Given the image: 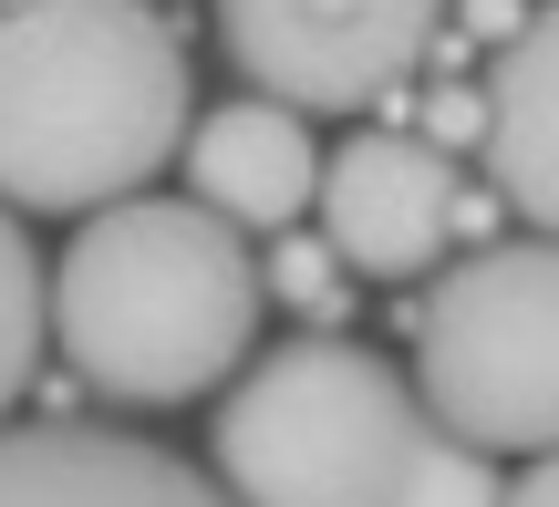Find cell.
Returning a JSON list of instances; mask_svg holds the SVG:
<instances>
[{"instance_id": "cell-1", "label": "cell", "mask_w": 559, "mask_h": 507, "mask_svg": "<svg viewBox=\"0 0 559 507\" xmlns=\"http://www.w3.org/2000/svg\"><path fill=\"white\" fill-rule=\"evenodd\" d=\"M207 487L228 507H498L508 476L456 446L383 352L311 331L218 394Z\"/></svg>"}, {"instance_id": "cell-2", "label": "cell", "mask_w": 559, "mask_h": 507, "mask_svg": "<svg viewBox=\"0 0 559 507\" xmlns=\"http://www.w3.org/2000/svg\"><path fill=\"white\" fill-rule=\"evenodd\" d=\"M187 145V52L145 0H0V207L94 218Z\"/></svg>"}, {"instance_id": "cell-3", "label": "cell", "mask_w": 559, "mask_h": 507, "mask_svg": "<svg viewBox=\"0 0 559 507\" xmlns=\"http://www.w3.org/2000/svg\"><path fill=\"white\" fill-rule=\"evenodd\" d=\"M260 259L198 197H124L52 259V352L115 405H198L239 384L260 342Z\"/></svg>"}, {"instance_id": "cell-4", "label": "cell", "mask_w": 559, "mask_h": 507, "mask_svg": "<svg viewBox=\"0 0 559 507\" xmlns=\"http://www.w3.org/2000/svg\"><path fill=\"white\" fill-rule=\"evenodd\" d=\"M456 446L559 456V239H487L415 311V373Z\"/></svg>"}, {"instance_id": "cell-5", "label": "cell", "mask_w": 559, "mask_h": 507, "mask_svg": "<svg viewBox=\"0 0 559 507\" xmlns=\"http://www.w3.org/2000/svg\"><path fill=\"white\" fill-rule=\"evenodd\" d=\"M436 21L445 0H218V41L249 94L290 104L300 124L383 104L436 52Z\"/></svg>"}, {"instance_id": "cell-6", "label": "cell", "mask_w": 559, "mask_h": 507, "mask_svg": "<svg viewBox=\"0 0 559 507\" xmlns=\"http://www.w3.org/2000/svg\"><path fill=\"white\" fill-rule=\"evenodd\" d=\"M321 249L362 280H415L456 239V166L425 135H353L321 156Z\"/></svg>"}, {"instance_id": "cell-7", "label": "cell", "mask_w": 559, "mask_h": 507, "mask_svg": "<svg viewBox=\"0 0 559 507\" xmlns=\"http://www.w3.org/2000/svg\"><path fill=\"white\" fill-rule=\"evenodd\" d=\"M0 507H228V497L145 435L41 414V425H0Z\"/></svg>"}, {"instance_id": "cell-8", "label": "cell", "mask_w": 559, "mask_h": 507, "mask_svg": "<svg viewBox=\"0 0 559 507\" xmlns=\"http://www.w3.org/2000/svg\"><path fill=\"white\" fill-rule=\"evenodd\" d=\"M177 156H187V197H198L207 218H228L239 239L249 228H260V239H290V228L311 218V197H321L311 124H300L290 104H260V94L198 114Z\"/></svg>"}, {"instance_id": "cell-9", "label": "cell", "mask_w": 559, "mask_h": 507, "mask_svg": "<svg viewBox=\"0 0 559 507\" xmlns=\"http://www.w3.org/2000/svg\"><path fill=\"white\" fill-rule=\"evenodd\" d=\"M487 186H498V207H519L539 239H559V0L549 11H528L519 32L487 52Z\"/></svg>"}, {"instance_id": "cell-10", "label": "cell", "mask_w": 559, "mask_h": 507, "mask_svg": "<svg viewBox=\"0 0 559 507\" xmlns=\"http://www.w3.org/2000/svg\"><path fill=\"white\" fill-rule=\"evenodd\" d=\"M41 342H52V269L32 259V228L0 207V425H11V405L32 394Z\"/></svg>"}, {"instance_id": "cell-11", "label": "cell", "mask_w": 559, "mask_h": 507, "mask_svg": "<svg viewBox=\"0 0 559 507\" xmlns=\"http://www.w3.org/2000/svg\"><path fill=\"white\" fill-rule=\"evenodd\" d=\"M260 290H280V301L311 311V322H342V259L321 249V228H290V239H270Z\"/></svg>"}, {"instance_id": "cell-12", "label": "cell", "mask_w": 559, "mask_h": 507, "mask_svg": "<svg viewBox=\"0 0 559 507\" xmlns=\"http://www.w3.org/2000/svg\"><path fill=\"white\" fill-rule=\"evenodd\" d=\"M487 135V104L477 94H436L425 104V145H436V156H456V145H477Z\"/></svg>"}, {"instance_id": "cell-13", "label": "cell", "mask_w": 559, "mask_h": 507, "mask_svg": "<svg viewBox=\"0 0 559 507\" xmlns=\"http://www.w3.org/2000/svg\"><path fill=\"white\" fill-rule=\"evenodd\" d=\"M498 507H559V456H528V476H508Z\"/></svg>"}]
</instances>
